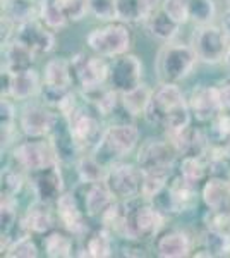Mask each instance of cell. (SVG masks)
I'll list each match as a JSON object with an SVG mask.
<instances>
[{"label": "cell", "mask_w": 230, "mask_h": 258, "mask_svg": "<svg viewBox=\"0 0 230 258\" xmlns=\"http://www.w3.org/2000/svg\"><path fill=\"white\" fill-rule=\"evenodd\" d=\"M144 119L165 133H174L189 126L192 119L189 102L177 83H160V86L153 90Z\"/></svg>", "instance_id": "cell-1"}, {"label": "cell", "mask_w": 230, "mask_h": 258, "mask_svg": "<svg viewBox=\"0 0 230 258\" xmlns=\"http://www.w3.org/2000/svg\"><path fill=\"white\" fill-rule=\"evenodd\" d=\"M167 215L162 214L151 202L136 198L124 202V217L117 234L129 243H141L157 238L165 226Z\"/></svg>", "instance_id": "cell-2"}, {"label": "cell", "mask_w": 230, "mask_h": 258, "mask_svg": "<svg viewBox=\"0 0 230 258\" xmlns=\"http://www.w3.org/2000/svg\"><path fill=\"white\" fill-rule=\"evenodd\" d=\"M198 55L191 45L182 41H167L158 50L155 59V73L160 83H181L191 76L196 68Z\"/></svg>", "instance_id": "cell-3"}, {"label": "cell", "mask_w": 230, "mask_h": 258, "mask_svg": "<svg viewBox=\"0 0 230 258\" xmlns=\"http://www.w3.org/2000/svg\"><path fill=\"white\" fill-rule=\"evenodd\" d=\"M141 138V133L134 124H112L103 129L102 138L93 148V155L105 167L122 160L125 155L134 152Z\"/></svg>", "instance_id": "cell-4"}, {"label": "cell", "mask_w": 230, "mask_h": 258, "mask_svg": "<svg viewBox=\"0 0 230 258\" xmlns=\"http://www.w3.org/2000/svg\"><path fill=\"white\" fill-rule=\"evenodd\" d=\"M86 45L96 55H102L105 59L124 55L131 50L132 35L125 23H108L105 26L95 28L86 36Z\"/></svg>", "instance_id": "cell-5"}, {"label": "cell", "mask_w": 230, "mask_h": 258, "mask_svg": "<svg viewBox=\"0 0 230 258\" xmlns=\"http://www.w3.org/2000/svg\"><path fill=\"white\" fill-rule=\"evenodd\" d=\"M100 117L102 115L90 103L78 105L67 117H64L74 145L78 147L79 152L91 153L96 143L102 138V133L105 127H102V124H100Z\"/></svg>", "instance_id": "cell-6"}, {"label": "cell", "mask_w": 230, "mask_h": 258, "mask_svg": "<svg viewBox=\"0 0 230 258\" xmlns=\"http://www.w3.org/2000/svg\"><path fill=\"white\" fill-rule=\"evenodd\" d=\"M43 85H41V95L45 103L50 107L60 105V102L72 91L74 74L70 59L65 57H55L50 59L43 68Z\"/></svg>", "instance_id": "cell-7"}, {"label": "cell", "mask_w": 230, "mask_h": 258, "mask_svg": "<svg viewBox=\"0 0 230 258\" xmlns=\"http://www.w3.org/2000/svg\"><path fill=\"white\" fill-rule=\"evenodd\" d=\"M12 159L24 172H36L50 165L60 164L58 153L48 138H28L21 141L12 150Z\"/></svg>", "instance_id": "cell-8"}, {"label": "cell", "mask_w": 230, "mask_h": 258, "mask_svg": "<svg viewBox=\"0 0 230 258\" xmlns=\"http://www.w3.org/2000/svg\"><path fill=\"white\" fill-rule=\"evenodd\" d=\"M191 47L198 55V60L216 66L223 62L225 55H227L230 40L221 30V26H216L213 23L201 24V26L194 28V33L191 36Z\"/></svg>", "instance_id": "cell-9"}, {"label": "cell", "mask_w": 230, "mask_h": 258, "mask_svg": "<svg viewBox=\"0 0 230 258\" xmlns=\"http://www.w3.org/2000/svg\"><path fill=\"white\" fill-rule=\"evenodd\" d=\"M177 150L170 140H148L137 152V165L146 174H162L172 177L177 164Z\"/></svg>", "instance_id": "cell-10"}, {"label": "cell", "mask_w": 230, "mask_h": 258, "mask_svg": "<svg viewBox=\"0 0 230 258\" xmlns=\"http://www.w3.org/2000/svg\"><path fill=\"white\" fill-rule=\"evenodd\" d=\"M105 184L119 202H131L141 198V184H143V170L139 165L127 162H115L108 165Z\"/></svg>", "instance_id": "cell-11"}, {"label": "cell", "mask_w": 230, "mask_h": 258, "mask_svg": "<svg viewBox=\"0 0 230 258\" xmlns=\"http://www.w3.org/2000/svg\"><path fill=\"white\" fill-rule=\"evenodd\" d=\"M74 81L81 88L83 93H90L102 86L108 85V74H110V64L102 55H88L79 52L70 57Z\"/></svg>", "instance_id": "cell-12"}, {"label": "cell", "mask_w": 230, "mask_h": 258, "mask_svg": "<svg viewBox=\"0 0 230 258\" xmlns=\"http://www.w3.org/2000/svg\"><path fill=\"white\" fill-rule=\"evenodd\" d=\"M58 117L50 105L29 103L19 114V129L26 138H48L57 127Z\"/></svg>", "instance_id": "cell-13"}, {"label": "cell", "mask_w": 230, "mask_h": 258, "mask_svg": "<svg viewBox=\"0 0 230 258\" xmlns=\"http://www.w3.org/2000/svg\"><path fill=\"white\" fill-rule=\"evenodd\" d=\"M143 83V62L134 53H124L114 57L110 62L108 85L119 93L129 91Z\"/></svg>", "instance_id": "cell-14"}, {"label": "cell", "mask_w": 230, "mask_h": 258, "mask_svg": "<svg viewBox=\"0 0 230 258\" xmlns=\"http://www.w3.org/2000/svg\"><path fill=\"white\" fill-rule=\"evenodd\" d=\"M55 214L65 231L72 234L74 238L86 239L88 234L91 232L86 222V212L79 209L76 195L70 193V191H64L55 200Z\"/></svg>", "instance_id": "cell-15"}, {"label": "cell", "mask_w": 230, "mask_h": 258, "mask_svg": "<svg viewBox=\"0 0 230 258\" xmlns=\"http://www.w3.org/2000/svg\"><path fill=\"white\" fill-rule=\"evenodd\" d=\"M192 119L201 124L213 122L221 114L220 93L216 85H198L194 86L187 98Z\"/></svg>", "instance_id": "cell-16"}, {"label": "cell", "mask_w": 230, "mask_h": 258, "mask_svg": "<svg viewBox=\"0 0 230 258\" xmlns=\"http://www.w3.org/2000/svg\"><path fill=\"white\" fill-rule=\"evenodd\" d=\"M14 38L26 45L29 50H33L36 55H47V53L53 52L57 43L55 35L50 28L41 23L40 18L29 19L26 23L19 24L14 33Z\"/></svg>", "instance_id": "cell-17"}, {"label": "cell", "mask_w": 230, "mask_h": 258, "mask_svg": "<svg viewBox=\"0 0 230 258\" xmlns=\"http://www.w3.org/2000/svg\"><path fill=\"white\" fill-rule=\"evenodd\" d=\"M28 181L35 200L53 203L64 193V177H62L60 164L50 165L36 172H29Z\"/></svg>", "instance_id": "cell-18"}, {"label": "cell", "mask_w": 230, "mask_h": 258, "mask_svg": "<svg viewBox=\"0 0 230 258\" xmlns=\"http://www.w3.org/2000/svg\"><path fill=\"white\" fill-rule=\"evenodd\" d=\"M167 138L177 150L179 157H206L213 145L210 135L191 124L179 131L167 133Z\"/></svg>", "instance_id": "cell-19"}, {"label": "cell", "mask_w": 230, "mask_h": 258, "mask_svg": "<svg viewBox=\"0 0 230 258\" xmlns=\"http://www.w3.org/2000/svg\"><path fill=\"white\" fill-rule=\"evenodd\" d=\"M2 74L6 76V88H4L2 95L11 97L14 102H26V100L35 98L36 95L41 93L43 80L40 78L36 69L31 68L14 74L2 71Z\"/></svg>", "instance_id": "cell-20"}, {"label": "cell", "mask_w": 230, "mask_h": 258, "mask_svg": "<svg viewBox=\"0 0 230 258\" xmlns=\"http://www.w3.org/2000/svg\"><path fill=\"white\" fill-rule=\"evenodd\" d=\"M194 251V238L186 229H169L157 236L155 255L162 258H186Z\"/></svg>", "instance_id": "cell-21"}, {"label": "cell", "mask_w": 230, "mask_h": 258, "mask_svg": "<svg viewBox=\"0 0 230 258\" xmlns=\"http://www.w3.org/2000/svg\"><path fill=\"white\" fill-rule=\"evenodd\" d=\"M85 212L90 219L102 220L107 215V212L115 205L119 200H117L112 191L108 189L105 182H93V184H85Z\"/></svg>", "instance_id": "cell-22"}, {"label": "cell", "mask_w": 230, "mask_h": 258, "mask_svg": "<svg viewBox=\"0 0 230 258\" xmlns=\"http://www.w3.org/2000/svg\"><path fill=\"white\" fill-rule=\"evenodd\" d=\"M201 198L208 210L230 214V179L223 176H211L204 181Z\"/></svg>", "instance_id": "cell-23"}, {"label": "cell", "mask_w": 230, "mask_h": 258, "mask_svg": "<svg viewBox=\"0 0 230 258\" xmlns=\"http://www.w3.org/2000/svg\"><path fill=\"white\" fill-rule=\"evenodd\" d=\"M2 45V71H6V73L14 74L31 69L36 57H38L33 50H29L26 45L16 38L6 41Z\"/></svg>", "instance_id": "cell-24"}, {"label": "cell", "mask_w": 230, "mask_h": 258, "mask_svg": "<svg viewBox=\"0 0 230 258\" xmlns=\"http://www.w3.org/2000/svg\"><path fill=\"white\" fill-rule=\"evenodd\" d=\"M24 231L29 234H38L45 236L50 231H53V212L50 209V203L41 202V200H35L31 205L28 207V210L24 212V215L21 217Z\"/></svg>", "instance_id": "cell-25"}, {"label": "cell", "mask_w": 230, "mask_h": 258, "mask_svg": "<svg viewBox=\"0 0 230 258\" xmlns=\"http://www.w3.org/2000/svg\"><path fill=\"white\" fill-rule=\"evenodd\" d=\"M143 24H144L146 33H148L151 38L163 41V43L172 41L175 36H177L179 28H181V24H177L174 19H170L162 7L151 12V14L143 21Z\"/></svg>", "instance_id": "cell-26"}, {"label": "cell", "mask_w": 230, "mask_h": 258, "mask_svg": "<svg viewBox=\"0 0 230 258\" xmlns=\"http://www.w3.org/2000/svg\"><path fill=\"white\" fill-rule=\"evenodd\" d=\"M208 172H210V165L204 157H182L177 177L189 188L198 189L208 179Z\"/></svg>", "instance_id": "cell-27"}, {"label": "cell", "mask_w": 230, "mask_h": 258, "mask_svg": "<svg viewBox=\"0 0 230 258\" xmlns=\"http://www.w3.org/2000/svg\"><path fill=\"white\" fill-rule=\"evenodd\" d=\"M151 95L153 90L148 85L141 83L136 88L120 93V105L124 107V110L131 117H144L149 105V100H151Z\"/></svg>", "instance_id": "cell-28"}, {"label": "cell", "mask_w": 230, "mask_h": 258, "mask_svg": "<svg viewBox=\"0 0 230 258\" xmlns=\"http://www.w3.org/2000/svg\"><path fill=\"white\" fill-rule=\"evenodd\" d=\"M81 256L93 258H108L114 253V241H112V231L107 227H100L90 232L85 239V246L81 249Z\"/></svg>", "instance_id": "cell-29"}, {"label": "cell", "mask_w": 230, "mask_h": 258, "mask_svg": "<svg viewBox=\"0 0 230 258\" xmlns=\"http://www.w3.org/2000/svg\"><path fill=\"white\" fill-rule=\"evenodd\" d=\"M93 109L98 112L102 117H107L112 112L117 109V105L120 103V93L115 88H112L110 85H105L98 90H93L90 93H83Z\"/></svg>", "instance_id": "cell-30"}, {"label": "cell", "mask_w": 230, "mask_h": 258, "mask_svg": "<svg viewBox=\"0 0 230 258\" xmlns=\"http://www.w3.org/2000/svg\"><path fill=\"white\" fill-rule=\"evenodd\" d=\"M43 251L50 258H67L74 255L72 234L62 231H50L43 236Z\"/></svg>", "instance_id": "cell-31"}, {"label": "cell", "mask_w": 230, "mask_h": 258, "mask_svg": "<svg viewBox=\"0 0 230 258\" xmlns=\"http://www.w3.org/2000/svg\"><path fill=\"white\" fill-rule=\"evenodd\" d=\"M107 169L93 153H85L76 160V172L83 184H93V182H103L107 176Z\"/></svg>", "instance_id": "cell-32"}, {"label": "cell", "mask_w": 230, "mask_h": 258, "mask_svg": "<svg viewBox=\"0 0 230 258\" xmlns=\"http://www.w3.org/2000/svg\"><path fill=\"white\" fill-rule=\"evenodd\" d=\"M201 251H206V256H227L230 255V234L206 227L199 236Z\"/></svg>", "instance_id": "cell-33"}, {"label": "cell", "mask_w": 230, "mask_h": 258, "mask_svg": "<svg viewBox=\"0 0 230 258\" xmlns=\"http://www.w3.org/2000/svg\"><path fill=\"white\" fill-rule=\"evenodd\" d=\"M38 18L41 23L52 31L64 30L69 24V18L55 0H40L38 2Z\"/></svg>", "instance_id": "cell-34"}, {"label": "cell", "mask_w": 230, "mask_h": 258, "mask_svg": "<svg viewBox=\"0 0 230 258\" xmlns=\"http://www.w3.org/2000/svg\"><path fill=\"white\" fill-rule=\"evenodd\" d=\"M2 255L11 258H36L40 255V249L33 239V234L26 232V234H21L16 239H12L2 249Z\"/></svg>", "instance_id": "cell-35"}, {"label": "cell", "mask_w": 230, "mask_h": 258, "mask_svg": "<svg viewBox=\"0 0 230 258\" xmlns=\"http://www.w3.org/2000/svg\"><path fill=\"white\" fill-rule=\"evenodd\" d=\"M216 18L215 0H189V21L194 26L210 24Z\"/></svg>", "instance_id": "cell-36"}, {"label": "cell", "mask_w": 230, "mask_h": 258, "mask_svg": "<svg viewBox=\"0 0 230 258\" xmlns=\"http://www.w3.org/2000/svg\"><path fill=\"white\" fill-rule=\"evenodd\" d=\"M115 11H117V21L125 24L143 23L146 18L139 0H115Z\"/></svg>", "instance_id": "cell-37"}, {"label": "cell", "mask_w": 230, "mask_h": 258, "mask_svg": "<svg viewBox=\"0 0 230 258\" xmlns=\"http://www.w3.org/2000/svg\"><path fill=\"white\" fill-rule=\"evenodd\" d=\"M23 172L24 170L19 165L18 167H6L2 170V195L18 198L24 182H26V177H24Z\"/></svg>", "instance_id": "cell-38"}, {"label": "cell", "mask_w": 230, "mask_h": 258, "mask_svg": "<svg viewBox=\"0 0 230 258\" xmlns=\"http://www.w3.org/2000/svg\"><path fill=\"white\" fill-rule=\"evenodd\" d=\"M170 177L162 176V174H146L143 172V184H141V198L151 202L155 197L162 193L165 189V186L169 184Z\"/></svg>", "instance_id": "cell-39"}, {"label": "cell", "mask_w": 230, "mask_h": 258, "mask_svg": "<svg viewBox=\"0 0 230 258\" xmlns=\"http://www.w3.org/2000/svg\"><path fill=\"white\" fill-rule=\"evenodd\" d=\"M162 9L181 26L189 23V0H163Z\"/></svg>", "instance_id": "cell-40"}, {"label": "cell", "mask_w": 230, "mask_h": 258, "mask_svg": "<svg viewBox=\"0 0 230 258\" xmlns=\"http://www.w3.org/2000/svg\"><path fill=\"white\" fill-rule=\"evenodd\" d=\"M90 4V14L98 21L112 23L117 21L115 0H88Z\"/></svg>", "instance_id": "cell-41"}, {"label": "cell", "mask_w": 230, "mask_h": 258, "mask_svg": "<svg viewBox=\"0 0 230 258\" xmlns=\"http://www.w3.org/2000/svg\"><path fill=\"white\" fill-rule=\"evenodd\" d=\"M55 2L62 7V11L65 12L69 21H74V23L85 19L86 14H90L88 0H55Z\"/></svg>", "instance_id": "cell-42"}, {"label": "cell", "mask_w": 230, "mask_h": 258, "mask_svg": "<svg viewBox=\"0 0 230 258\" xmlns=\"http://www.w3.org/2000/svg\"><path fill=\"white\" fill-rule=\"evenodd\" d=\"M218 93H220V103H221V110L225 114H230V80H225L218 83Z\"/></svg>", "instance_id": "cell-43"}, {"label": "cell", "mask_w": 230, "mask_h": 258, "mask_svg": "<svg viewBox=\"0 0 230 258\" xmlns=\"http://www.w3.org/2000/svg\"><path fill=\"white\" fill-rule=\"evenodd\" d=\"M162 2H163V0H139V4H141V7H143L146 18H148V16L151 14V12H155L157 9H160Z\"/></svg>", "instance_id": "cell-44"}, {"label": "cell", "mask_w": 230, "mask_h": 258, "mask_svg": "<svg viewBox=\"0 0 230 258\" xmlns=\"http://www.w3.org/2000/svg\"><path fill=\"white\" fill-rule=\"evenodd\" d=\"M220 26H221V30L225 31V35H227L228 40H230V9H227V11L223 12V16H221Z\"/></svg>", "instance_id": "cell-45"}, {"label": "cell", "mask_w": 230, "mask_h": 258, "mask_svg": "<svg viewBox=\"0 0 230 258\" xmlns=\"http://www.w3.org/2000/svg\"><path fill=\"white\" fill-rule=\"evenodd\" d=\"M223 64L227 66V69L230 71V47L227 50V55H225V59H223Z\"/></svg>", "instance_id": "cell-46"}, {"label": "cell", "mask_w": 230, "mask_h": 258, "mask_svg": "<svg viewBox=\"0 0 230 258\" xmlns=\"http://www.w3.org/2000/svg\"><path fill=\"white\" fill-rule=\"evenodd\" d=\"M225 4H227V9H230V0H225Z\"/></svg>", "instance_id": "cell-47"}]
</instances>
